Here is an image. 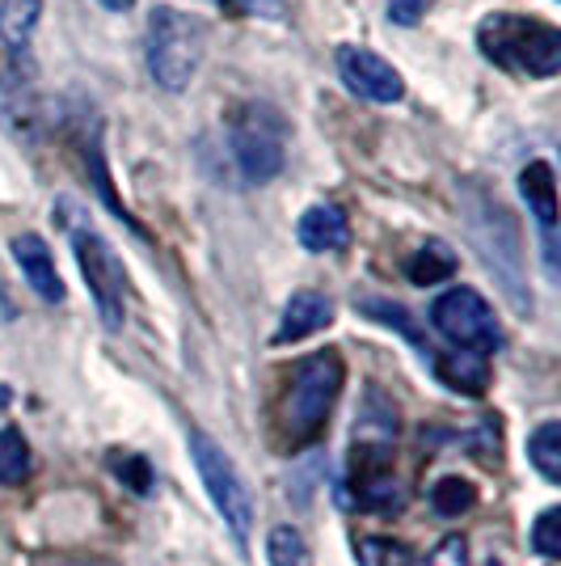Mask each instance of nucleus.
Segmentation results:
<instances>
[{
  "mask_svg": "<svg viewBox=\"0 0 561 566\" xmlns=\"http://www.w3.org/2000/svg\"><path fill=\"white\" fill-rule=\"evenodd\" d=\"M329 322H334V301L321 296V292H292V301L283 305V322L279 331H275V343H300L308 334L326 331Z\"/></svg>",
  "mask_w": 561,
  "mask_h": 566,
  "instance_id": "14",
  "label": "nucleus"
},
{
  "mask_svg": "<svg viewBox=\"0 0 561 566\" xmlns=\"http://www.w3.org/2000/svg\"><path fill=\"white\" fill-rule=\"evenodd\" d=\"M431 326L444 334L456 352L494 355L502 347V331H498L490 301L481 292H473V287H447L444 296H435Z\"/></svg>",
  "mask_w": 561,
  "mask_h": 566,
  "instance_id": "8",
  "label": "nucleus"
},
{
  "mask_svg": "<svg viewBox=\"0 0 561 566\" xmlns=\"http://www.w3.org/2000/svg\"><path fill=\"white\" fill-rule=\"evenodd\" d=\"M431 368H435V377L444 380L447 389L468 394V398H481L486 385H490V364H486V355L444 352V355H431Z\"/></svg>",
  "mask_w": 561,
  "mask_h": 566,
  "instance_id": "15",
  "label": "nucleus"
},
{
  "mask_svg": "<svg viewBox=\"0 0 561 566\" xmlns=\"http://www.w3.org/2000/svg\"><path fill=\"white\" fill-rule=\"evenodd\" d=\"M359 566H410V549L398 542L363 537V542H359Z\"/></svg>",
  "mask_w": 561,
  "mask_h": 566,
  "instance_id": "25",
  "label": "nucleus"
},
{
  "mask_svg": "<svg viewBox=\"0 0 561 566\" xmlns=\"http://www.w3.org/2000/svg\"><path fill=\"white\" fill-rule=\"evenodd\" d=\"M410 566H468V545H465V537H444V542L435 545L422 563H410Z\"/></svg>",
  "mask_w": 561,
  "mask_h": 566,
  "instance_id": "27",
  "label": "nucleus"
},
{
  "mask_svg": "<svg viewBox=\"0 0 561 566\" xmlns=\"http://www.w3.org/2000/svg\"><path fill=\"white\" fill-rule=\"evenodd\" d=\"M190 461H194V470L203 478L211 507L220 512L224 528L233 533L236 545H245L250 542V528H254V495H250L241 470L233 465V457L220 449L208 431H190Z\"/></svg>",
  "mask_w": 561,
  "mask_h": 566,
  "instance_id": "7",
  "label": "nucleus"
},
{
  "mask_svg": "<svg viewBox=\"0 0 561 566\" xmlns=\"http://www.w3.org/2000/svg\"><path fill=\"white\" fill-rule=\"evenodd\" d=\"M465 212H468V233L477 241L486 266L498 275L502 292L511 296V305L519 313H532V296L523 292V254H519V233H515L511 212L498 199H490V195H481V190L473 187L465 190Z\"/></svg>",
  "mask_w": 561,
  "mask_h": 566,
  "instance_id": "5",
  "label": "nucleus"
},
{
  "mask_svg": "<svg viewBox=\"0 0 561 566\" xmlns=\"http://www.w3.org/2000/svg\"><path fill=\"white\" fill-rule=\"evenodd\" d=\"M528 457L540 470L544 482H558L561 478V423H540L528 436Z\"/></svg>",
  "mask_w": 561,
  "mask_h": 566,
  "instance_id": "19",
  "label": "nucleus"
},
{
  "mask_svg": "<svg viewBox=\"0 0 561 566\" xmlns=\"http://www.w3.org/2000/svg\"><path fill=\"white\" fill-rule=\"evenodd\" d=\"M224 9H233L241 18H266V22H283L287 18V0H215Z\"/></svg>",
  "mask_w": 561,
  "mask_h": 566,
  "instance_id": "26",
  "label": "nucleus"
},
{
  "mask_svg": "<svg viewBox=\"0 0 561 566\" xmlns=\"http://www.w3.org/2000/svg\"><path fill=\"white\" fill-rule=\"evenodd\" d=\"M519 195L528 199V212L537 216L540 245H544V271L558 280V182L549 161H532L519 174Z\"/></svg>",
  "mask_w": 561,
  "mask_h": 566,
  "instance_id": "11",
  "label": "nucleus"
},
{
  "mask_svg": "<svg viewBox=\"0 0 561 566\" xmlns=\"http://www.w3.org/2000/svg\"><path fill=\"white\" fill-rule=\"evenodd\" d=\"M208 51V25L190 18L173 4H157L148 18V48H144V64L148 76L161 85L165 94H182L194 72L203 64Z\"/></svg>",
  "mask_w": 561,
  "mask_h": 566,
  "instance_id": "4",
  "label": "nucleus"
},
{
  "mask_svg": "<svg viewBox=\"0 0 561 566\" xmlns=\"http://www.w3.org/2000/svg\"><path fill=\"white\" fill-rule=\"evenodd\" d=\"M55 212H60L64 229H68L72 254H76V266H81V275H85L89 292H94L102 326H106V331H118L123 317H127V271H123V262H118L115 245L97 233V224L81 212L72 199H60Z\"/></svg>",
  "mask_w": 561,
  "mask_h": 566,
  "instance_id": "2",
  "label": "nucleus"
},
{
  "mask_svg": "<svg viewBox=\"0 0 561 566\" xmlns=\"http://www.w3.org/2000/svg\"><path fill=\"white\" fill-rule=\"evenodd\" d=\"M18 115H22V94H18V90H13V81L0 72V123H4V127H13Z\"/></svg>",
  "mask_w": 561,
  "mask_h": 566,
  "instance_id": "28",
  "label": "nucleus"
},
{
  "mask_svg": "<svg viewBox=\"0 0 561 566\" xmlns=\"http://www.w3.org/2000/svg\"><path fill=\"white\" fill-rule=\"evenodd\" d=\"M431 503H435L440 516H461V512H468V507L477 503V486H473L468 478H461V473H452V478H440V482H435Z\"/></svg>",
  "mask_w": 561,
  "mask_h": 566,
  "instance_id": "21",
  "label": "nucleus"
},
{
  "mask_svg": "<svg viewBox=\"0 0 561 566\" xmlns=\"http://www.w3.org/2000/svg\"><path fill=\"white\" fill-rule=\"evenodd\" d=\"M110 470H115L118 482H127L136 495H148L152 491V470L144 457H131V452H110Z\"/></svg>",
  "mask_w": 561,
  "mask_h": 566,
  "instance_id": "24",
  "label": "nucleus"
},
{
  "mask_svg": "<svg viewBox=\"0 0 561 566\" xmlns=\"http://www.w3.org/2000/svg\"><path fill=\"white\" fill-rule=\"evenodd\" d=\"M338 76H342V85H347L354 97L375 102V106H393V102L405 97L401 72L393 69L384 55H375V51H368V48L338 51Z\"/></svg>",
  "mask_w": 561,
  "mask_h": 566,
  "instance_id": "9",
  "label": "nucleus"
},
{
  "mask_svg": "<svg viewBox=\"0 0 561 566\" xmlns=\"http://www.w3.org/2000/svg\"><path fill=\"white\" fill-rule=\"evenodd\" d=\"M359 308H363L368 317H375V322H384V326H393V331H401L405 338H410V343H414V347H422V355H426V359H431V347L422 343V334L414 331L410 313H405L401 305H393V301H380V296H363V301H359Z\"/></svg>",
  "mask_w": 561,
  "mask_h": 566,
  "instance_id": "22",
  "label": "nucleus"
},
{
  "mask_svg": "<svg viewBox=\"0 0 561 566\" xmlns=\"http://www.w3.org/2000/svg\"><path fill=\"white\" fill-rule=\"evenodd\" d=\"M64 566H115V563H106V558H81V563H64Z\"/></svg>",
  "mask_w": 561,
  "mask_h": 566,
  "instance_id": "31",
  "label": "nucleus"
},
{
  "mask_svg": "<svg viewBox=\"0 0 561 566\" xmlns=\"http://www.w3.org/2000/svg\"><path fill=\"white\" fill-rule=\"evenodd\" d=\"M43 18V0H0V43L13 51H25Z\"/></svg>",
  "mask_w": 561,
  "mask_h": 566,
  "instance_id": "16",
  "label": "nucleus"
},
{
  "mask_svg": "<svg viewBox=\"0 0 561 566\" xmlns=\"http://www.w3.org/2000/svg\"><path fill=\"white\" fill-rule=\"evenodd\" d=\"M97 4H106L110 13H127V9H136V0H97Z\"/></svg>",
  "mask_w": 561,
  "mask_h": 566,
  "instance_id": "30",
  "label": "nucleus"
},
{
  "mask_svg": "<svg viewBox=\"0 0 561 566\" xmlns=\"http://www.w3.org/2000/svg\"><path fill=\"white\" fill-rule=\"evenodd\" d=\"M431 0H384V9H389V22L398 25H414L422 18V9H426Z\"/></svg>",
  "mask_w": 561,
  "mask_h": 566,
  "instance_id": "29",
  "label": "nucleus"
},
{
  "mask_svg": "<svg viewBox=\"0 0 561 566\" xmlns=\"http://www.w3.org/2000/svg\"><path fill=\"white\" fill-rule=\"evenodd\" d=\"M266 558H271V566H313V554H308L305 537H300V528H292V524L271 528V537H266Z\"/></svg>",
  "mask_w": 561,
  "mask_h": 566,
  "instance_id": "20",
  "label": "nucleus"
},
{
  "mask_svg": "<svg viewBox=\"0 0 561 566\" xmlns=\"http://www.w3.org/2000/svg\"><path fill=\"white\" fill-rule=\"evenodd\" d=\"M342 380H347V364L338 352H317L305 355L296 368H292V380H287V394H283V410L279 423L283 436L292 449H305L313 444L329 423V410L342 394Z\"/></svg>",
  "mask_w": 561,
  "mask_h": 566,
  "instance_id": "1",
  "label": "nucleus"
},
{
  "mask_svg": "<svg viewBox=\"0 0 561 566\" xmlns=\"http://www.w3.org/2000/svg\"><path fill=\"white\" fill-rule=\"evenodd\" d=\"M229 157L241 182L262 187L283 174L287 161V123L266 102H245L229 115Z\"/></svg>",
  "mask_w": 561,
  "mask_h": 566,
  "instance_id": "6",
  "label": "nucleus"
},
{
  "mask_svg": "<svg viewBox=\"0 0 561 566\" xmlns=\"http://www.w3.org/2000/svg\"><path fill=\"white\" fill-rule=\"evenodd\" d=\"M296 237L308 254H338L351 245V220L338 203H313L300 224H296Z\"/></svg>",
  "mask_w": 561,
  "mask_h": 566,
  "instance_id": "13",
  "label": "nucleus"
},
{
  "mask_svg": "<svg viewBox=\"0 0 561 566\" xmlns=\"http://www.w3.org/2000/svg\"><path fill=\"white\" fill-rule=\"evenodd\" d=\"M532 549L540 558H561V507H544L532 524Z\"/></svg>",
  "mask_w": 561,
  "mask_h": 566,
  "instance_id": "23",
  "label": "nucleus"
},
{
  "mask_svg": "<svg viewBox=\"0 0 561 566\" xmlns=\"http://www.w3.org/2000/svg\"><path fill=\"white\" fill-rule=\"evenodd\" d=\"M351 495L359 499V507H389V503H398V473H393V452H389V444L354 440Z\"/></svg>",
  "mask_w": 561,
  "mask_h": 566,
  "instance_id": "10",
  "label": "nucleus"
},
{
  "mask_svg": "<svg viewBox=\"0 0 561 566\" xmlns=\"http://www.w3.org/2000/svg\"><path fill=\"white\" fill-rule=\"evenodd\" d=\"M34 470L30 444L18 427H0V486H18Z\"/></svg>",
  "mask_w": 561,
  "mask_h": 566,
  "instance_id": "18",
  "label": "nucleus"
},
{
  "mask_svg": "<svg viewBox=\"0 0 561 566\" xmlns=\"http://www.w3.org/2000/svg\"><path fill=\"white\" fill-rule=\"evenodd\" d=\"M477 48L498 69L523 76H553L561 69V30L519 13H490L477 25Z\"/></svg>",
  "mask_w": 561,
  "mask_h": 566,
  "instance_id": "3",
  "label": "nucleus"
},
{
  "mask_svg": "<svg viewBox=\"0 0 561 566\" xmlns=\"http://www.w3.org/2000/svg\"><path fill=\"white\" fill-rule=\"evenodd\" d=\"M456 266L461 262L447 250V241H426V245L414 250V259L405 262V275H410V283H419V287H435V283L452 280Z\"/></svg>",
  "mask_w": 561,
  "mask_h": 566,
  "instance_id": "17",
  "label": "nucleus"
},
{
  "mask_svg": "<svg viewBox=\"0 0 561 566\" xmlns=\"http://www.w3.org/2000/svg\"><path fill=\"white\" fill-rule=\"evenodd\" d=\"M0 401H4V398H0Z\"/></svg>",
  "mask_w": 561,
  "mask_h": 566,
  "instance_id": "32",
  "label": "nucleus"
},
{
  "mask_svg": "<svg viewBox=\"0 0 561 566\" xmlns=\"http://www.w3.org/2000/svg\"><path fill=\"white\" fill-rule=\"evenodd\" d=\"M9 250H13V262L22 266L25 283H30L47 305H60V301H64V280H60V271H55V259H51L47 241L39 233H18Z\"/></svg>",
  "mask_w": 561,
  "mask_h": 566,
  "instance_id": "12",
  "label": "nucleus"
}]
</instances>
